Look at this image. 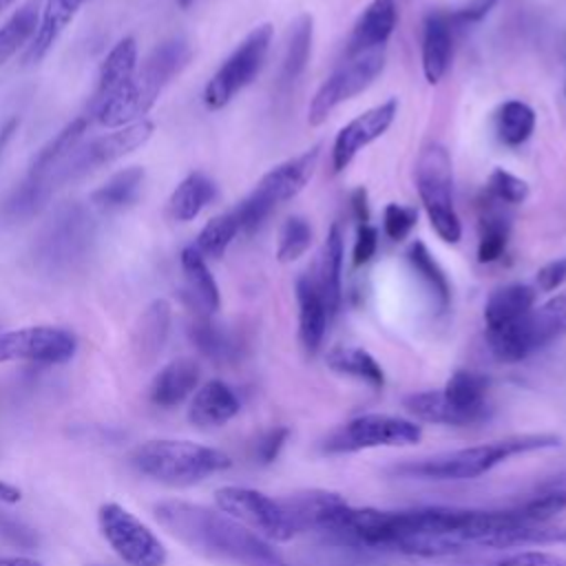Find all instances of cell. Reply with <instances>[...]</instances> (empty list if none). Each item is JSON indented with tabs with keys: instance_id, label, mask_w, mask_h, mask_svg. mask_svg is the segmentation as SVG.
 <instances>
[{
	"instance_id": "obj_27",
	"label": "cell",
	"mask_w": 566,
	"mask_h": 566,
	"mask_svg": "<svg viewBox=\"0 0 566 566\" xmlns=\"http://www.w3.org/2000/svg\"><path fill=\"white\" fill-rule=\"evenodd\" d=\"M84 2L86 0H46L38 20V29L27 51L29 62H38L49 53V49L55 44L62 31L71 24V20L77 15Z\"/></svg>"
},
{
	"instance_id": "obj_47",
	"label": "cell",
	"mask_w": 566,
	"mask_h": 566,
	"mask_svg": "<svg viewBox=\"0 0 566 566\" xmlns=\"http://www.w3.org/2000/svg\"><path fill=\"white\" fill-rule=\"evenodd\" d=\"M497 0H471L469 4L455 9V11H449V18L455 24H471V22H480L495 4Z\"/></svg>"
},
{
	"instance_id": "obj_13",
	"label": "cell",
	"mask_w": 566,
	"mask_h": 566,
	"mask_svg": "<svg viewBox=\"0 0 566 566\" xmlns=\"http://www.w3.org/2000/svg\"><path fill=\"white\" fill-rule=\"evenodd\" d=\"M382 69H385V49L347 55V60L314 93L307 106V122L312 126L323 124L336 106L367 91Z\"/></svg>"
},
{
	"instance_id": "obj_10",
	"label": "cell",
	"mask_w": 566,
	"mask_h": 566,
	"mask_svg": "<svg viewBox=\"0 0 566 566\" xmlns=\"http://www.w3.org/2000/svg\"><path fill=\"white\" fill-rule=\"evenodd\" d=\"M420 438L422 429L413 420L391 413H363L332 431L323 442V451L354 453L378 447H409Z\"/></svg>"
},
{
	"instance_id": "obj_23",
	"label": "cell",
	"mask_w": 566,
	"mask_h": 566,
	"mask_svg": "<svg viewBox=\"0 0 566 566\" xmlns=\"http://www.w3.org/2000/svg\"><path fill=\"white\" fill-rule=\"evenodd\" d=\"M296 303H298V338L307 354H316L323 345L329 312L325 307V301L321 296V290L316 285V279L312 276H298L296 281Z\"/></svg>"
},
{
	"instance_id": "obj_22",
	"label": "cell",
	"mask_w": 566,
	"mask_h": 566,
	"mask_svg": "<svg viewBox=\"0 0 566 566\" xmlns=\"http://www.w3.org/2000/svg\"><path fill=\"white\" fill-rule=\"evenodd\" d=\"M489 378L473 369H458L442 387L444 400L464 418L467 424H475L489 416Z\"/></svg>"
},
{
	"instance_id": "obj_16",
	"label": "cell",
	"mask_w": 566,
	"mask_h": 566,
	"mask_svg": "<svg viewBox=\"0 0 566 566\" xmlns=\"http://www.w3.org/2000/svg\"><path fill=\"white\" fill-rule=\"evenodd\" d=\"M153 130H155L153 122L139 119L135 124L117 128L115 133H108V135H102V137L88 142L80 150H73L71 157L62 166V184L69 179H77L99 166L113 164V161L122 159L124 155L137 150L139 146H144L150 139Z\"/></svg>"
},
{
	"instance_id": "obj_42",
	"label": "cell",
	"mask_w": 566,
	"mask_h": 566,
	"mask_svg": "<svg viewBox=\"0 0 566 566\" xmlns=\"http://www.w3.org/2000/svg\"><path fill=\"white\" fill-rule=\"evenodd\" d=\"M418 221V210L413 206L387 203L382 212V230L391 241H402L409 237Z\"/></svg>"
},
{
	"instance_id": "obj_38",
	"label": "cell",
	"mask_w": 566,
	"mask_h": 566,
	"mask_svg": "<svg viewBox=\"0 0 566 566\" xmlns=\"http://www.w3.org/2000/svg\"><path fill=\"white\" fill-rule=\"evenodd\" d=\"M239 232H241L239 219H237L234 210H228V212H223V214L212 217V219L201 228V232L197 234L195 248H197L203 256L219 259V256L226 254L228 245L232 243V239H234Z\"/></svg>"
},
{
	"instance_id": "obj_7",
	"label": "cell",
	"mask_w": 566,
	"mask_h": 566,
	"mask_svg": "<svg viewBox=\"0 0 566 566\" xmlns=\"http://www.w3.org/2000/svg\"><path fill=\"white\" fill-rule=\"evenodd\" d=\"M137 73L135 38H122L104 57L88 115L102 126L122 128L133 122L130 102Z\"/></svg>"
},
{
	"instance_id": "obj_8",
	"label": "cell",
	"mask_w": 566,
	"mask_h": 566,
	"mask_svg": "<svg viewBox=\"0 0 566 566\" xmlns=\"http://www.w3.org/2000/svg\"><path fill=\"white\" fill-rule=\"evenodd\" d=\"M93 239L95 223L88 210L80 203L64 206L42 228L33 254L46 272H69L88 256Z\"/></svg>"
},
{
	"instance_id": "obj_1",
	"label": "cell",
	"mask_w": 566,
	"mask_h": 566,
	"mask_svg": "<svg viewBox=\"0 0 566 566\" xmlns=\"http://www.w3.org/2000/svg\"><path fill=\"white\" fill-rule=\"evenodd\" d=\"M157 522L190 551L234 566H290L272 546L234 517L184 500L155 504Z\"/></svg>"
},
{
	"instance_id": "obj_34",
	"label": "cell",
	"mask_w": 566,
	"mask_h": 566,
	"mask_svg": "<svg viewBox=\"0 0 566 566\" xmlns=\"http://www.w3.org/2000/svg\"><path fill=\"white\" fill-rule=\"evenodd\" d=\"M144 186V170L137 166L124 168L115 172L108 181H104L93 195L91 201L106 210H119L137 201Z\"/></svg>"
},
{
	"instance_id": "obj_46",
	"label": "cell",
	"mask_w": 566,
	"mask_h": 566,
	"mask_svg": "<svg viewBox=\"0 0 566 566\" xmlns=\"http://www.w3.org/2000/svg\"><path fill=\"white\" fill-rule=\"evenodd\" d=\"M566 281V256L548 261L537 270V287L542 292H553Z\"/></svg>"
},
{
	"instance_id": "obj_26",
	"label": "cell",
	"mask_w": 566,
	"mask_h": 566,
	"mask_svg": "<svg viewBox=\"0 0 566 566\" xmlns=\"http://www.w3.org/2000/svg\"><path fill=\"white\" fill-rule=\"evenodd\" d=\"M535 307V290L524 283L497 287L484 305V332H495L515 325Z\"/></svg>"
},
{
	"instance_id": "obj_41",
	"label": "cell",
	"mask_w": 566,
	"mask_h": 566,
	"mask_svg": "<svg viewBox=\"0 0 566 566\" xmlns=\"http://www.w3.org/2000/svg\"><path fill=\"white\" fill-rule=\"evenodd\" d=\"M489 190L502 203H522L528 197V184L504 168H495L491 172Z\"/></svg>"
},
{
	"instance_id": "obj_6",
	"label": "cell",
	"mask_w": 566,
	"mask_h": 566,
	"mask_svg": "<svg viewBox=\"0 0 566 566\" xmlns=\"http://www.w3.org/2000/svg\"><path fill=\"white\" fill-rule=\"evenodd\" d=\"M416 186L422 208L436 234L447 243H458L462 223L453 206V164L442 144H429L416 161Z\"/></svg>"
},
{
	"instance_id": "obj_12",
	"label": "cell",
	"mask_w": 566,
	"mask_h": 566,
	"mask_svg": "<svg viewBox=\"0 0 566 566\" xmlns=\"http://www.w3.org/2000/svg\"><path fill=\"white\" fill-rule=\"evenodd\" d=\"M102 537L126 566H164L168 553L159 537L130 511L106 502L97 511Z\"/></svg>"
},
{
	"instance_id": "obj_48",
	"label": "cell",
	"mask_w": 566,
	"mask_h": 566,
	"mask_svg": "<svg viewBox=\"0 0 566 566\" xmlns=\"http://www.w3.org/2000/svg\"><path fill=\"white\" fill-rule=\"evenodd\" d=\"M352 212L358 223H369V203H367V190L360 186L352 192Z\"/></svg>"
},
{
	"instance_id": "obj_14",
	"label": "cell",
	"mask_w": 566,
	"mask_h": 566,
	"mask_svg": "<svg viewBox=\"0 0 566 566\" xmlns=\"http://www.w3.org/2000/svg\"><path fill=\"white\" fill-rule=\"evenodd\" d=\"M190 44L181 38H172L153 49L144 60L142 69L135 73V88L130 102L133 122L144 119V115L155 106L161 91L186 69L190 62Z\"/></svg>"
},
{
	"instance_id": "obj_18",
	"label": "cell",
	"mask_w": 566,
	"mask_h": 566,
	"mask_svg": "<svg viewBox=\"0 0 566 566\" xmlns=\"http://www.w3.org/2000/svg\"><path fill=\"white\" fill-rule=\"evenodd\" d=\"M179 263L186 279L184 301L190 305L195 316H212L221 305V294L206 256L195 245H188L181 250Z\"/></svg>"
},
{
	"instance_id": "obj_28",
	"label": "cell",
	"mask_w": 566,
	"mask_h": 566,
	"mask_svg": "<svg viewBox=\"0 0 566 566\" xmlns=\"http://www.w3.org/2000/svg\"><path fill=\"white\" fill-rule=\"evenodd\" d=\"M343 256H345V239L338 223H332L327 230L325 243H323V256H321V270L316 285L321 290V296L325 301V307L329 316H334L340 307V274H343Z\"/></svg>"
},
{
	"instance_id": "obj_25",
	"label": "cell",
	"mask_w": 566,
	"mask_h": 566,
	"mask_svg": "<svg viewBox=\"0 0 566 566\" xmlns=\"http://www.w3.org/2000/svg\"><path fill=\"white\" fill-rule=\"evenodd\" d=\"M170 332V305L164 298H155L139 314L133 329V354L139 365H150L164 349Z\"/></svg>"
},
{
	"instance_id": "obj_29",
	"label": "cell",
	"mask_w": 566,
	"mask_h": 566,
	"mask_svg": "<svg viewBox=\"0 0 566 566\" xmlns=\"http://www.w3.org/2000/svg\"><path fill=\"white\" fill-rule=\"evenodd\" d=\"M526 332L533 352L548 347L566 334V290L531 310L526 318Z\"/></svg>"
},
{
	"instance_id": "obj_9",
	"label": "cell",
	"mask_w": 566,
	"mask_h": 566,
	"mask_svg": "<svg viewBox=\"0 0 566 566\" xmlns=\"http://www.w3.org/2000/svg\"><path fill=\"white\" fill-rule=\"evenodd\" d=\"M272 44V27H254L239 46L223 60L217 73L208 80L203 88V104L210 111L223 108L237 93H241L263 69L268 51Z\"/></svg>"
},
{
	"instance_id": "obj_19",
	"label": "cell",
	"mask_w": 566,
	"mask_h": 566,
	"mask_svg": "<svg viewBox=\"0 0 566 566\" xmlns=\"http://www.w3.org/2000/svg\"><path fill=\"white\" fill-rule=\"evenodd\" d=\"M396 24H398L396 0H371L354 22V29L347 40V55L382 49L391 38Z\"/></svg>"
},
{
	"instance_id": "obj_44",
	"label": "cell",
	"mask_w": 566,
	"mask_h": 566,
	"mask_svg": "<svg viewBox=\"0 0 566 566\" xmlns=\"http://www.w3.org/2000/svg\"><path fill=\"white\" fill-rule=\"evenodd\" d=\"M378 248V230L371 223H358L356 241H354V265H365L376 254Z\"/></svg>"
},
{
	"instance_id": "obj_35",
	"label": "cell",
	"mask_w": 566,
	"mask_h": 566,
	"mask_svg": "<svg viewBox=\"0 0 566 566\" xmlns=\"http://www.w3.org/2000/svg\"><path fill=\"white\" fill-rule=\"evenodd\" d=\"M40 0L24 2L2 27H0V66L22 46L27 44L40 20Z\"/></svg>"
},
{
	"instance_id": "obj_20",
	"label": "cell",
	"mask_w": 566,
	"mask_h": 566,
	"mask_svg": "<svg viewBox=\"0 0 566 566\" xmlns=\"http://www.w3.org/2000/svg\"><path fill=\"white\" fill-rule=\"evenodd\" d=\"M453 55V22L449 11H429L422 22V73L438 84L449 71Z\"/></svg>"
},
{
	"instance_id": "obj_49",
	"label": "cell",
	"mask_w": 566,
	"mask_h": 566,
	"mask_svg": "<svg viewBox=\"0 0 566 566\" xmlns=\"http://www.w3.org/2000/svg\"><path fill=\"white\" fill-rule=\"evenodd\" d=\"M20 489H15V486H11V484H7V482H2L0 480V502H4V504H15V502H20Z\"/></svg>"
},
{
	"instance_id": "obj_3",
	"label": "cell",
	"mask_w": 566,
	"mask_h": 566,
	"mask_svg": "<svg viewBox=\"0 0 566 566\" xmlns=\"http://www.w3.org/2000/svg\"><path fill=\"white\" fill-rule=\"evenodd\" d=\"M130 467L168 486H190L219 471H226L232 460L214 447L190 440H148L137 444L128 455Z\"/></svg>"
},
{
	"instance_id": "obj_21",
	"label": "cell",
	"mask_w": 566,
	"mask_h": 566,
	"mask_svg": "<svg viewBox=\"0 0 566 566\" xmlns=\"http://www.w3.org/2000/svg\"><path fill=\"white\" fill-rule=\"evenodd\" d=\"M241 409V400L234 389L223 380L203 382L188 407V420L199 429H217L230 422Z\"/></svg>"
},
{
	"instance_id": "obj_5",
	"label": "cell",
	"mask_w": 566,
	"mask_h": 566,
	"mask_svg": "<svg viewBox=\"0 0 566 566\" xmlns=\"http://www.w3.org/2000/svg\"><path fill=\"white\" fill-rule=\"evenodd\" d=\"M318 157L321 146L316 144L268 170L254 186V190L232 208L239 219L241 232H254L279 203L294 199L312 179L318 166Z\"/></svg>"
},
{
	"instance_id": "obj_52",
	"label": "cell",
	"mask_w": 566,
	"mask_h": 566,
	"mask_svg": "<svg viewBox=\"0 0 566 566\" xmlns=\"http://www.w3.org/2000/svg\"><path fill=\"white\" fill-rule=\"evenodd\" d=\"M192 2H195V0H177V4H179L181 9H188Z\"/></svg>"
},
{
	"instance_id": "obj_4",
	"label": "cell",
	"mask_w": 566,
	"mask_h": 566,
	"mask_svg": "<svg viewBox=\"0 0 566 566\" xmlns=\"http://www.w3.org/2000/svg\"><path fill=\"white\" fill-rule=\"evenodd\" d=\"M88 122L91 115H80L71 124H66L53 139H49V144L35 155L24 181L15 188L4 206V212L9 217H29L42 203H46L53 190L62 184V166L77 146Z\"/></svg>"
},
{
	"instance_id": "obj_11",
	"label": "cell",
	"mask_w": 566,
	"mask_h": 566,
	"mask_svg": "<svg viewBox=\"0 0 566 566\" xmlns=\"http://www.w3.org/2000/svg\"><path fill=\"white\" fill-rule=\"evenodd\" d=\"M219 511L234 517L268 542H290L298 531L281 500L248 486H221L214 491Z\"/></svg>"
},
{
	"instance_id": "obj_37",
	"label": "cell",
	"mask_w": 566,
	"mask_h": 566,
	"mask_svg": "<svg viewBox=\"0 0 566 566\" xmlns=\"http://www.w3.org/2000/svg\"><path fill=\"white\" fill-rule=\"evenodd\" d=\"M407 261L413 268V272L427 283V287L431 290V294L438 301V307L447 310L449 301H451V285H449V279H447L444 270L440 268V263L431 256L429 248L422 241H413L407 250Z\"/></svg>"
},
{
	"instance_id": "obj_32",
	"label": "cell",
	"mask_w": 566,
	"mask_h": 566,
	"mask_svg": "<svg viewBox=\"0 0 566 566\" xmlns=\"http://www.w3.org/2000/svg\"><path fill=\"white\" fill-rule=\"evenodd\" d=\"M188 336L192 345L210 360L226 363L237 356V343L232 334L210 316H195L188 325Z\"/></svg>"
},
{
	"instance_id": "obj_36",
	"label": "cell",
	"mask_w": 566,
	"mask_h": 566,
	"mask_svg": "<svg viewBox=\"0 0 566 566\" xmlns=\"http://www.w3.org/2000/svg\"><path fill=\"white\" fill-rule=\"evenodd\" d=\"M312 18L310 15H301L292 31H290V40L285 46V55H283V64H281V82L283 84H292L296 82L307 62H310V53H312Z\"/></svg>"
},
{
	"instance_id": "obj_39",
	"label": "cell",
	"mask_w": 566,
	"mask_h": 566,
	"mask_svg": "<svg viewBox=\"0 0 566 566\" xmlns=\"http://www.w3.org/2000/svg\"><path fill=\"white\" fill-rule=\"evenodd\" d=\"M509 243V221L500 212H486L480 221L478 239V261L493 263L497 261Z\"/></svg>"
},
{
	"instance_id": "obj_24",
	"label": "cell",
	"mask_w": 566,
	"mask_h": 566,
	"mask_svg": "<svg viewBox=\"0 0 566 566\" xmlns=\"http://www.w3.org/2000/svg\"><path fill=\"white\" fill-rule=\"evenodd\" d=\"M199 365L192 358H177L161 367L150 382L148 398L161 409H172L181 405L199 385Z\"/></svg>"
},
{
	"instance_id": "obj_15",
	"label": "cell",
	"mask_w": 566,
	"mask_h": 566,
	"mask_svg": "<svg viewBox=\"0 0 566 566\" xmlns=\"http://www.w3.org/2000/svg\"><path fill=\"white\" fill-rule=\"evenodd\" d=\"M77 338L73 332L53 325L20 327L0 334V363L29 360L60 365L75 356Z\"/></svg>"
},
{
	"instance_id": "obj_31",
	"label": "cell",
	"mask_w": 566,
	"mask_h": 566,
	"mask_svg": "<svg viewBox=\"0 0 566 566\" xmlns=\"http://www.w3.org/2000/svg\"><path fill=\"white\" fill-rule=\"evenodd\" d=\"M325 363L336 374L358 378V380L367 382L374 389H380L385 385V371H382L380 363L363 347L338 345V347L327 352Z\"/></svg>"
},
{
	"instance_id": "obj_33",
	"label": "cell",
	"mask_w": 566,
	"mask_h": 566,
	"mask_svg": "<svg viewBox=\"0 0 566 566\" xmlns=\"http://www.w3.org/2000/svg\"><path fill=\"white\" fill-rule=\"evenodd\" d=\"M535 130V111L522 99L504 102L495 113V137L504 146H522Z\"/></svg>"
},
{
	"instance_id": "obj_17",
	"label": "cell",
	"mask_w": 566,
	"mask_h": 566,
	"mask_svg": "<svg viewBox=\"0 0 566 566\" xmlns=\"http://www.w3.org/2000/svg\"><path fill=\"white\" fill-rule=\"evenodd\" d=\"M396 115H398V102H396V97H389V99L363 111L349 124H345L338 130L334 146H332L334 172L345 170L365 146H369L371 142L382 137L389 130V126L394 124Z\"/></svg>"
},
{
	"instance_id": "obj_43",
	"label": "cell",
	"mask_w": 566,
	"mask_h": 566,
	"mask_svg": "<svg viewBox=\"0 0 566 566\" xmlns=\"http://www.w3.org/2000/svg\"><path fill=\"white\" fill-rule=\"evenodd\" d=\"M495 566H566V557L546 551H517L497 559Z\"/></svg>"
},
{
	"instance_id": "obj_40",
	"label": "cell",
	"mask_w": 566,
	"mask_h": 566,
	"mask_svg": "<svg viewBox=\"0 0 566 566\" xmlns=\"http://www.w3.org/2000/svg\"><path fill=\"white\" fill-rule=\"evenodd\" d=\"M312 245V226L303 217H290L281 226L279 243H276V259L281 263H292L301 259Z\"/></svg>"
},
{
	"instance_id": "obj_2",
	"label": "cell",
	"mask_w": 566,
	"mask_h": 566,
	"mask_svg": "<svg viewBox=\"0 0 566 566\" xmlns=\"http://www.w3.org/2000/svg\"><path fill=\"white\" fill-rule=\"evenodd\" d=\"M553 447H559V436L555 433H517L484 444L464 447L416 462H407L400 464L396 471L407 478L422 480H473L489 473L493 467L506 462L513 455Z\"/></svg>"
},
{
	"instance_id": "obj_51",
	"label": "cell",
	"mask_w": 566,
	"mask_h": 566,
	"mask_svg": "<svg viewBox=\"0 0 566 566\" xmlns=\"http://www.w3.org/2000/svg\"><path fill=\"white\" fill-rule=\"evenodd\" d=\"M13 128H15V122H9L2 130H0V150H2V146H4V142L11 137V133H13Z\"/></svg>"
},
{
	"instance_id": "obj_53",
	"label": "cell",
	"mask_w": 566,
	"mask_h": 566,
	"mask_svg": "<svg viewBox=\"0 0 566 566\" xmlns=\"http://www.w3.org/2000/svg\"><path fill=\"white\" fill-rule=\"evenodd\" d=\"M13 0H0V9H4V7H9Z\"/></svg>"
},
{
	"instance_id": "obj_30",
	"label": "cell",
	"mask_w": 566,
	"mask_h": 566,
	"mask_svg": "<svg viewBox=\"0 0 566 566\" xmlns=\"http://www.w3.org/2000/svg\"><path fill=\"white\" fill-rule=\"evenodd\" d=\"M214 197V181L208 175L195 170L186 179H181L179 186L172 190L168 199V214L175 221H192Z\"/></svg>"
},
{
	"instance_id": "obj_50",
	"label": "cell",
	"mask_w": 566,
	"mask_h": 566,
	"mask_svg": "<svg viewBox=\"0 0 566 566\" xmlns=\"http://www.w3.org/2000/svg\"><path fill=\"white\" fill-rule=\"evenodd\" d=\"M0 566H44L31 557H0Z\"/></svg>"
},
{
	"instance_id": "obj_45",
	"label": "cell",
	"mask_w": 566,
	"mask_h": 566,
	"mask_svg": "<svg viewBox=\"0 0 566 566\" xmlns=\"http://www.w3.org/2000/svg\"><path fill=\"white\" fill-rule=\"evenodd\" d=\"M290 431L287 427H274L270 431H265L259 442H256V458L263 462V464H270L279 458L285 440H287Z\"/></svg>"
}]
</instances>
